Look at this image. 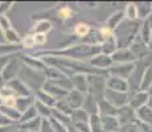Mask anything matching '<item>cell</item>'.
Masks as SVG:
<instances>
[{
	"mask_svg": "<svg viewBox=\"0 0 152 132\" xmlns=\"http://www.w3.org/2000/svg\"><path fill=\"white\" fill-rule=\"evenodd\" d=\"M148 48L152 49V36H151V40H150V42H148Z\"/></svg>",
	"mask_w": 152,
	"mask_h": 132,
	"instance_id": "9",
	"label": "cell"
},
{
	"mask_svg": "<svg viewBox=\"0 0 152 132\" xmlns=\"http://www.w3.org/2000/svg\"><path fill=\"white\" fill-rule=\"evenodd\" d=\"M136 119L143 124L152 125V108L150 106H143L142 108L136 110Z\"/></svg>",
	"mask_w": 152,
	"mask_h": 132,
	"instance_id": "2",
	"label": "cell"
},
{
	"mask_svg": "<svg viewBox=\"0 0 152 132\" xmlns=\"http://www.w3.org/2000/svg\"><path fill=\"white\" fill-rule=\"evenodd\" d=\"M118 122L121 123H132L136 122V111H134V108L131 106L127 107H121V110L118 111Z\"/></svg>",
	"mask_w": 152,
	"mask_h": 132,
	"instance_id": "1",
	"label": "cell"
},
{
	"mask_svg": "<svg viewBox=\"0 0 152 132\" xmlns=\"http://www.w3.org/2000/svg\"><path fill=\"white\" fill-rule=\"evenodd\" d=\"M148 101H150V94L147 91H139L134 95L132 101H131V107L139 110V108H142L143 106H147Z\"/></svg>",
	"mask_w": 152,
	"mask_h": 132,
	"instance_id": "3",
	"label": "cell"
},
{
	"mask_svg": "<svg viewBox=\"0 0 152 132\" xmlns=\"http://www.w3.org/2000/svg\"><path fill=\"white\" fill-rule=\"evenodd\" d=\"M109 87L113 91H119V93H127L128 90V83L123 78L114 77L109 81Z\"/></svg>",
	"mask_w": 152,
	"mask_h": 132,
	"instance_id": "4",
	"label": "cell"
},
{
	"mask_svg": "<svg viewBox=\"0 0 152 132\" xmlns=\"http://www.w3.org/2000/svg\"><path fill=\"white\" fill-rule=\"evenodd\" d=\"M148 106L152 108V96H150V101H148Z\"/></svg>",
	"mask_w": 152,
	"mask_h": 132,
	"instance_id": "10",
	"label": "cell"
},
{
	"mask_svg": "<svg viewBox=\"0 0 152 132\" xmlns=\"http://www.w3.org/2000/svg\"><path fill=\"white\" fill-rule=\"evenodd\" d=\"M126 13H127V17L131 20H135L138 16V8H136V4H128L127 9H126Z\"/></svg>",
	"mask_w": 152,
	"mask_h": 132,
	"instance_id": "7",
	"label": "cell"
},
{
	"mask_svg": "<svg viewBox=\"0 0 152 132\" xmlns=\"http://www.w3.org/2000/svg\"><path fill=\"white\" fill-rule=\"evenodd\" d=\"M136 8H138V16L142 17V19L147 20L152 15V4L151 3H139V4H136Z\"/></svg>",
	"mask_w": 152,
	"mask_h": 132,
	"instance_id": "6",
	"label": "cell"
},
{
	"mask_svg": "<svg viewBox=\"0 0 152 132\" xmlns=\"http://www.w3.org/2000/svg\"><path fill=\"white\" fill-rule=\"evenodd\" d=\"M135 54H134L131 50H126V49H123V50H119L118 53H115L114 54V60L115 61H119V62H123V63H130L131 61L135 60Z\"/></svg>",
	"mask_w": 152,
	"mask_h": 132,
	"instance_id": "5",
	"label": "cell"
},
{
	"mask_svg": "<svg viewBox=\"0 0 152 132\" xmlns=\"http://www.w3.org/2000/svg\"><path fill=\"white\" fill-rule=\"evenodd\" d=\"M148 94H150V96H152V85H151V87L148 89V91H147Z\"/></svg>",
	"mask_w": 152,
	"mask_h": 132,
	"instance_id": "11",
	"label": "cell"
},
{
	"mask_svg": "<svg viewBox=\"0 0 152 132\" xmlns=\"http://www.w3.org/2000/svg\"><path fill=\"white\" fill-rule=\"evenodd\" d=\"M139 128L142 130V132H152V125H147V124H143V123L138 122Z\"/></svg>",
	"mask_w": 152,
	"mask_h": 132,
	"instance_id": "8",
	"label": "cell"
}]
</instances>
